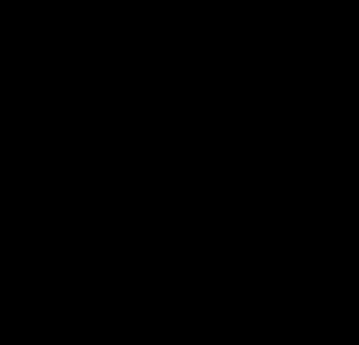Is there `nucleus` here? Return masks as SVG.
<instances>
[]
</instances>
